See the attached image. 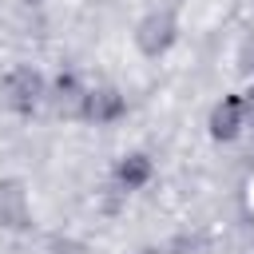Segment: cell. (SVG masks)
<instances>
[{"label":"cell","mask_w":254,"mask_h":254,"mask_svg":"<svg viewBox=\"0 0 254 254\" xmlns=\"http://www.w3.org/2000/svg\"><path fill=\"white\" fill-rule=\"evenodd\" d=\"M4 95H8V107H16V111H36L40 99L48 95V79H44L36 67L20 64V67L8 71V79H4Z\"/></svg>","instance_id":"obj_1"},{"label":"cell","mask_w":254,"mask_h":254,"mask_svg":"<svg viewBox=\"0 0 254 254\" xmlns=\"http://www.w3.org/2000/svg\"><path fill=\"white\" fill-rule=\"evenodd\" d=\"M175 36H179V24H175V16L163 8V12H147L139 24H135V44H139V52L143 56H163L171 44H175Z\"/></svg>","instance_id":"obj_2"},{"label":"cell","mask_w":254,"mask_h":254,"mask_svg":"<svg viewBox=\"0 0 254 254\" xmlns=\"http://www.w3.org/2000/svg\"><path fill=\"white\" fill-rule=\"evenodd\" d=\"M206 127H210V139H218V143L238 139L242 127H246V99H242V95H222V99L210 107Z\"/></svg>","instance_id":"obj_3"},{"label":"cell","mask_w":254,"mask_h":254,"mask_svg":"<svg viewBox=\"0 0 254 254\" xmlns=\"http://www.w3.org/2000/svg\"><path fill=\"white\" fill-rule=\"evenodd\" d=\"M79 115L91 119V123H99V127H107V123H115V119L127 115V99H123L115 87H91V91L83 95V111H79Z\"/></svg>","instance_id":"obj_4"},{"label":"cell","mask_w":254,"mask_h":254,"mask_svg":"<svg viewBox=\"0 0 254 254\" xmlns=\"http://www.w3.org/2000/svg\"><path fill=\"white\" fill-rule=\"evenodd\" d=\"M0 226L4 230H24L28 226V190L20 179L0 183Z\"/></svg>","instance_id":"obj_5"},{"label":"cell","mask_w":254,"mask_h":254,"mask_svg":"<svg viewBox=\"0 0 254 254\" xmlns=\"http://www.w3.org/2000/svg\"><path fill=\"white\" fill-rule=\"evenodd\" d=\"M151 175H155V163H151L143 151H131V155H123V159L115 163V187H119L123 194L143 190V187L151 183Z\"/></svg>","instance_id":"obj_6"},{"label":"cell","mask_w":254,"mask_h":254,"mask_svg":"<svg viewBox=\"0 0 254 254\" xmlns=\"http://www.w3.org/2000/svg\"><path fill=\"white\" fill-rule=\"evenodd\" d=\"M52 95H56V103L64 107V111H83V87H79V79L75 75H60L56 79V87H52Z\"/></svg>","instance_id":"obj_7"},{"label":"cell","mask_w":254,"mask_h":254,"mask_svg":"<svg viewBox=\"0 0 254 254\" xmlns=\"http://www.w3.org/2000/svg\"><path fill=\"white\" fill-rule=\"evenodd\" d=\"M24 4H44V0H24Z\"/></svg>","instance_id":"obj_8"},{"label":"cell","mask_w":254,"mask_h":254,"mask_svg":"<svg viewBox=\"0 0 254 254\" xmlns=\"http://www.w3.org/2000/svg\"><path fill=\"white\" fill-rule=\"evenodd\" d=\"M143 254H151V250H143Z\"/></svg>","instance_id":"obj_9"}]
</instances>
